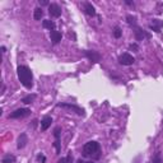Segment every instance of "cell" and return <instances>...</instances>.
<instances>
[{"label":"cell","instance_id":"cell-1","mask_svg":"<svg viewBox=\"0 0 163 163\" xmlns=\"http://www.w3.org/2000/svg\"><path fill=\"white\" fill-rule=\"evenodd\" d=\"M17 73H18V78L21 80V83L24 85L25 88H32V72L28 66L25 65H21L17 69Z\"/></svg>","mask_w":163,"mask_h":163},{"label":"cell","instance_id":"cell-2","mask_svg":"<svg viewBox=\"0 0 163 163\" xmlns=\"http://www.w3.org/2000/svg\"><path fill=\"white\" fill-rule=\"evenodd\" d=\"M99 152V144L97 142H88V143H85L84 144V147H83V154L84 156H93V154H96Z\"/></svg>","mask_w":163,"mask_h":163},{"label":"cell","instance_id":"cell-3","mask_svg":"<svg viewBox=\"0 0 163 163\" xmlns=\"http://www.w3.org/2000/svg\"><path fill=\"white\" fill-rule=\"evenodd\" d=\"M118 63L121 64V65H133L135 63V59L130 55V54H122V55H120L118 56Z\"/></svg>","mask_w":163,"mask_h":163},{"label":"cell","instance_id":"cell-4","mask_svg":"<svg viewBox=\"0 0 163 163\" xmlns=\"http://www.w3.org/2000/svg\"><path fill=\"white\" fill-rule=\"evenodd\" d=\"M29 114H31V111L28 108H18L9 115V118H21V117L28 116Z\"/></svg>","mask_w":163,"mask_h":163},{"label":"cell","instance_id":"cell-5","mask_svg":"<svg viewBox=\"0 0 163 163\" xmlns=\"http://www.w3.org/2000/svg\"><path fill=\"white\" fill-rule=\"evenodd\" d=\"M134 35H135V38L138 40V41H143L144 38H150V35L148 32H145L143 31L142 28H139L138 25L134 28Z\"/></svg>","mask_w":163,"mask_h":163},{"label":"cell","instance_id":"cell-6","mask_svg":"<svg viewBox=\"0 0 163 163\" xmlns=\"http://www.w3.org/2000/svg\"><path fill=\"white\" fill-rule=\"evenodd\" d=\"M49 13L51 17H54V18H59L60 15H61V8H60L57 4L52 3L49 5Z\"/></svg>","mask_w":163,"mask_h":163},{"label":"cell","instance_id":"cell-7","mask_svg":"<svg viewBox=\"0 0 163 163\" xmlns=\"http://www.w3.org/2000/svg\"><path fill=\"white\" fill-rule=\"evenodd\" d=\"M84 55L87 56L92 63H99V60H101V55L97 52V51H93V50L84 51Z\"/></svg>","mask_w":163,"mask_h":163},{"label":"cell","instance_id":"cell-8","mask_svg":"<svg viewBox=\"0 0 163 163\" xmlns=\"http://www.w3.org/2000/svg\"><path fill=\"white\" fill-rule=\"evenodd\" d=\"M57 106H59V107H64V108H69V110L74 111L75 114L80 115V116L84 115V110L80 108V107H78V106H75V105H70V103H59Z\"/></svg>","mask_w":163,"mask_h":163},{"label":"cell","instance_id":"cell-9","mask_svg":"<svg viewBox=\"0 0 163 163\" xmlns=\"http://www.w3.org/2000/svg\"><path fill=\"white\" fill-rule=\"evenodd\" d=\"M163 27V21H159V19H153L149 24V28L153 29L154 32H161Z\"/></svg>","mask_w":163,"mask_h":163},{"label":"cell","instance_id":"cell-10","mask_svg":"<svg viewBox=\"0 0 163 163\" xmlns=\"http://www.w3.org/2000/svg\"><path fill=\"white\" fill-rule=\"evenodd\" d=\"M51 122H52V118H51V116H45L44 118L41 120V129L42 130H47V129L51 126Z\"/></svg>","mask_w":163,"mask_h":163},{"label":"cell","instance_id":"cell-11","mask_svg":"<svg viewBox=\"0 0 163 163\" xmlns=\"http://www.w3.org/2000/svg\"><path fill=\"white\" fill-rule=\"evenodd\" d=\"M28 143V138H27V135H25L24 133H22L19 135V138H18V144H17V147H18V149H22L25 147V144Z\"/></svg>","mask_w":163,"mask_h":163},{"label":"cell","instance_id":"cell-12","mask_svg":"<svg viewBox=\"0 0 163 163\" xmlns=\"http://www.w3.org/2000/svg\"><path fill=\"white\" fill-rule=\"evenodd\" d=\"M50 37H51V41H52V44H59L60 41H61V33H60L59 31H51L50 33Z\"/></svg>","mask_w":163,"mask_h":163},{"label":"cell","instance_id":"cell-13","mask_svg":"<svg viewBox=\"0 0 163 163\" xmlns=\"http://www.w3.org/2000/svg\"><path fill=\"white\" fill-rule=\"evenodd\" d=\"M84 12L87 13L88 15H96V9L91 3H84Z\"/></svg>","mask_w":163,"mask_h":163},{"label":"cell","instance_id":"cell-14","mask_svg":"<svg viewBox=\"0 0 163 163\" xmlns=\"http://www.w3.org/2000/svg\"><path fill=\"white\" fill-rule=\"evenodd\" d=\"M42 27L46 29H50V31H55V23L52 21L45 19V21H42Z\"/></svg>","mask_w":163,"mask_h":163},{"label":"cell","instance_id":"cell-15","mask_svg":"<svg viewBox=\"0 0 163 163\" xmlns=\"http://www.w3.org/2000/svg\"><path fill=\"white\" fill-rule=\"evenodd\" d=\"M42 17H44V10H42V8H36L35 12H33V18L36 21H41Z\"/></svg>","mask_w":163,"mask_h":163},{"label":"cell","instance_id":"cell-16","mask_svg":"<svg viewBox=\"0 0 163 163\" xmlns=\"http://www.w3.org/2000/svg\"><path fill=\"white\" fill-rule=\"evenodd\" d=\"M36 99V94H28V96H25L23 99H22V102L23 103H25V105H29V103H32L33 101Z\"/></svg>","mask_w":163,"mask_h":163},{"label":"cell","instance_id":"cell-17","mask_svg":"<svg viewBox=\"0 0 163 163\" xmlns=\"http://www.w3.org/2000/svg\"><path fill=\"white\" fill-rule=\"evenodd\" d=\"M126 21H127V23L130 24V25H133V27L135 28L136 27V18L134 15H131V14H129V15H126Z\"/></svg>","mask_w":163,"mask_h":163},{"label":"cell","instance_id":"cell-18","mask_svg":"<svg viewBox=\"0 0 163 163\" xmlns=\"http://www.w3.org/2000/svg\"><path fill=\"white\" fill-rule=\"evenodd\" d=\"M14 162H15V157L12 156V154H6L3 158V163H14Z\"/></svg>","mask_w":163,"mask_h":163},{"label":"cell","instance_id":"cell-19","mask_svg":"<svg viewBox=\"0 0 163 163\" xmlns=\"http://www.w3.org/2000/svg\"><path fill=\"white\" fill-rule=\"evenodd\" d=\"M114 36L116 37V38H120L122 36V29L118 27V25H116V27L114 28Z\"/></svg>","mask_w":163,"mask_h":163},{"label":"cell","instance_id":"cell-20","mask_svg":"<svg viewBox=\"0 0 163 163\" xmlns=\"http://www.w3.org/2000/svg\"><path fill=\"white\" fill-rule=\"evenodd\" d=\"M54 147L56 148V153H57V154H60V152H61V147H60V140H59V139H56V140H55Z\"/></svg>","mask_w":163,"mask_h":163},{"label":"cell","instance_id":"cell-21","mask_svg":"<svg viewBox=\"0 0 163 163\" xmlns=\"http://www.w3.org/2000/svg\"><path fill=\"white\" fill-rule=\"evenodd\" d=\"M129 49H130L131 51H135V52H136V51H139V46L136 44H131L130 46H129Z\"/></svg>","mask_w":163,"mask_h":163},{"label":"cell","instance_id":"cell-22","mask_svg":"<svg viewBox=\"0 0 163 163\" xmlns=\"http://www.w3.org/2000/svg\"><path fill=\"white\" fill-rule=\"evenodd\" d=\"M152 163H162V161H161V157H159V154H156V157L153 158Z\"/></svg>","mask_w":163,"mask_h":163},{"label":"cell","instance_id":"cell-23","mask_svg":"<svg viewBox=\"0 0 163 163\" xmlns=\"http://www.w3.org/2000/svg\"><path fill=\"white\" fill-rule=\"evenodd\" d=\"M54 135H55V138H56V139H59V138H60V127H56V129H55Z\"/></svg>","mask_w":163,"mask_h":163},{"label":"cell","instance_id":"cell-24","mask_svg":"<svg viewBox=\"0 0 163 163\" xmlns=\"http://www.w3.org/2000/svg\"><path fill=\"white\" fill-rule=\"evenodd\" d=\"M72 161H73V157H72V152L68 154V157H66V162L68 163H72Z\"/></svg>","mask_w":163,"mask_h":163},{"label":"cell","instance_id":"cell-25","mask_svg":"<svg viewBox=\"0 0 163 163\" xmlns=\"http://www.w3.org/2000/svg\"><path fill=\"white\" fill-rule=\"evenodd\" d=\"M37 158H38V161H40V162H42V163H45V162H46V158H45L44 156H41V154H40V156H38Z\"/></svg>","mask_w":163,"mask_h":163},{"label":"cell","instance_id":"cell-26","mask_svg":"<svg viewBox=\"0 0 163 163\" xmlns=\"http://www.w3.org/2000/svg\"><path fill=\"white\" fill-rule=\"evenodd\" d=\"M40 4H41V5H50L49 2H46V0H42V2L40 0Z\"/></svg>","mask_w":163,"mask_h":163},{"label":"cell","instance_id":"cell-27","mask_svg":"<svg viewBox=\"0 0 163 163\" xmlns=\"http://www.w3.org/2000/svg\"><path fill=\"white\" fill-rule=\"evenodd\" d=\"M57 163H68V162H66V158H61V159H59Z\"/></svg>","mask_w":163,"mask_h":163},{"label":"cell","instance_id":"cell-28","mask_svg":"<svg viewBox=\"0 0 163 163\" xmlns=\"http://www.w3.org/2000/svg\"><path fill=\"white\" fill-rule=\"evenodd\" d=\"M78 163H84V162H83L82 159H79V161H78Z\"/></svg>","mask_w":163,"mask_h":163},{"label":"cell","instance_id":"cell-29","mask_svg":"<svg viewBox=\"0 0 163 163\" xmlns=\"http://www.w3.org/2000/svg\"><path fill=\"white\" fill-rule=\"evenodd\" d=\"M87 163H94V162H87Z\"/></svg>","mask_w":163,"mask_h":163}]
</instances>
